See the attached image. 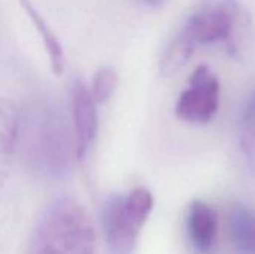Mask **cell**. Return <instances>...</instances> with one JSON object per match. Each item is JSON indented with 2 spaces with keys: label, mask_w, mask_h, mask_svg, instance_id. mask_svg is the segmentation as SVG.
<instances>
[{
  "label": "cell",
  "mask_w": 255,
  "mask_h": 254,
  "mask_svg": "<svg viewBox=\"0 0 255 254\" xmlns=\"http://www.w3.org/2000/svg\"><path fill=\"white\" fill-rule=\"evenodd\" d=\"M139 3L145 4V6H149V7H160L163 6L167 0H137Z\"/></svg>",
  "instance_id": "cell-12"
},
{
  "label": "cell",
  "mask_w": 255,
  "mask_h": 254,
  "mask_svg": "<svg viewBox=\"0 0 255 254\" xmlns=\"http://www.w3.org/2000/svg\"><path fill=\"white\" fill-rule=\"evenodd\" d=\"M242 9L238 0H197L161 57L164 75H175L203 45L224 42L235 54L239 48Z\"/></svg>",
  "instance_id": "cell-1"
},
{
  "label": "cell",
  "mask_w": 255,
  "mask_h": 254,
  "mask_svg": "<svg viewBox=\"0 0 255 254\" xmlns=\"http://www.w3.org/2000/svg\"><path fill=\"white\" fill-rule=\"evenodd\" d=\"M154 198L148 189L137 187L127 196L114 195L102 208V231L109 254H134L140 228L148 220Z\"/></svg>",
  "instance_id": "cell-4"
},
{
  "label": "cell",
  "mask_w": 255,
  "mask_h": 254,
  "mask_svg": "<svg viewBox=\"0 0 255 254\" xmlns=\"http://www.w3.org/2000/svg\"><path fill=\"white\" fill-rule=\"evenodd\" d=\"M24 147L33 171L49 178H61L73 160V141L64 117L55 108L33 111L24 127Z\"/></svg>",
  "instance_id": "cell-3"
},
{
  "label": "cell",
  "mask_w": 255,
  "mask_h": 254,
  "mask_svg": "<svg viewBox=\"0 0 255 254\" xmlns=\"http://www.w3.org/2000/svg\"><path fill=\"white\" fill-rule=\"evenodd\" d=\"M118 84V75L112 67H102L93 78L90 93L96 103H105L111 99Z\"/></svg>",
  "instance_id": "cell-11"
},
{
  "label": "cell",
  "mask_w": 255,
  "mask_h": 254,
  "mask_svg": "<svg viewBox=\"0 0 255 254\" xmlns=\"http://www.w3.org/2000/svg\"><path fill=\"white\" fill-rule=\"evenodd\" d=\"M220 103V82L211 67L202 64L190 76L188 87L176 102V117L193 124L209 123Z\"/></svg>",
  "instance_id": "cell-5"
},
{
  "label": "cell",
  "mask_w": 255,
  "mask_h": 254,
  "mask_svg": "<svg viewBox=\"0 0 255 254\" xmlns=\"http://www.w3.org/2000/svg\"><path fill=\"white\" fill-rule=\"evenodd\" d=\"M90 88L76 79L70 90V106L75 127V144L78 159H84L97 135V109Z\"/></svg>",
  "instance_id": "cell-6"
},
{
  "label": "cell",
  "mask_w": 255,
  "mask_h": 254,
  "mask_svg": "<svg viewBox=\"0 0 255 254\" xmlns=\"http://www.w3.org/2000/svg\"><path fill=\"white\" fill-rule=\"evenodd\" d=\"M232 238L239 254H255V213L245 205H236L230 214Z\"/></svg>",
  "instance_id": "cell-9"
},
{
  "label": "cell",
  "mask_w": 255,
  "mask_h": 254,
  "mask_svg": "<svg viewBox=\"0 0 255 254\" xmlns=\"http://www.w3.org/2000/svg\"><path fill=\"white\" fill-rule=\"evenodd\" d=\"M187 231L196 252L208 254L215 246L218 220L217 213L203 201L191 202L187 214Z\"/></svg>",
  "instance_id": "cell-7"
},
{
  "label": "cell",
  "mask_w": 255,
  "mask_h": 254,
  "mask_svg": "<svg viewBox=\"0 0 255 254\" xmlns=\"http://www.w3.org/2000/svg\"><path fill=\"white\" fill-rule=\"evenodd\" d=\"M28 254H96L93 223L73 198H57L37 220Z\"/></svg>",
  "instance_id": "cell-2"
},
{
  "label": "cell",
  "mask_w": 255,
  "mask_h": 254,
  "mask_svg": "<svg viewBox=\"0 0 255 254\" xmlns=\"http://www.w3.org/2000/svg\"><path fill=\"white\" fill-rule=\"evenodd\" d=\"M241 148L250 174L255 177V91L248 97L241 117Z\"/></svg>",
  "instance_id": "cell-10"
},
{
  "label": "cell",
  "mask_w": 255,
  "mask_h": 254,
  "mask_svg": "<svg viewBox=\"0 0 255 254\" xmlns=\"http://www.w3.org/2000/svg\"><path fill=\"white\" fill-rule=\"evenodd\" d=\"M18 4L25 12L28 21L31 22L36 33L39 34L42 45L49 57L51 69L54 70L55 75H61L66 67V54H64L63 45H61L60 39L57 37L55 31L51 28L49 22L43 18V15L33 4L31 0H18Z\"/></svg>",
  "instance_id": "cell-8"
}]
</instances>
